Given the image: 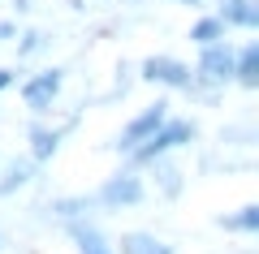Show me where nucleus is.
<instances>
[{
    "mask_svg": "<svg viewBox=\"0 0 259 254\" xmlns=\"http://www.w3.org/2000/svg\"><path fill=\"white\" fill-rule=\"evenodd\" d=\"M194 138H199V125H194V121L168 117L164 125L147 138V142H139L134 151L125 155V168H130V173H147L156 160H164V155H173V151H182V146H190Z\"/></svg>",
    "mask_w": 259,
    "mask_h": 254,
    "instance_id": "obj_1",
    "label": "nucleus"
},
{
    "mask_svg": "<svg viewBox=\"0 0 259 254\" xmlns=\"http://www.w3.org/2000/svg\"><path fill=\"white\" fill-rule=\"evenodd\" d=\"M91 202H95V211H134V207L147 202V181H143L139 173H130V168H117V173L91 194Z\"/></svg>",
    "mask_w": 259,
    "mask_h": 254,
    "instance_id": "obj_2",
    "label": "nucleus"
},
{
    "mask_svg": "<svg viewBox=\"0 0 259 254\" xmlns=\"http://www.w3.org/2000/svg\"><path fill=\"white\" fill-rule=\"evenodd\" d=\"M168 117H173V104H168V99H156V104H147L143 112H134V117H130L125 125H121V134L112 138L108 146H112L117 155H130V151H134L139 142H147V138L156 134V129L164 125Z\"/></svg>",
    "mask_w": 259,
    "mask_h": 254,
    "instance_id": "obj_3",
    "label": "nucleus"
},
{
    "mask_svg": "<svg viewBox=\"0 0 259 254\" xmlns=\"http://www.w3.org/2000/svg\"><path fill=\"white\" fill-rule=\"evenodd\" d=\"M139 78L151 82V86H164V91H186L194 78V69L173 52H151L139 61Z\"/></svg>",
    "mask_w": 259,
    "mask_h": 254,
    "instance_id": "obj_4",
    "label": "nucleus"
},
{
    "mask_svg": "<svg viewBox=\"0 0 259 254\" xmlns=\"http://www.w3.org/2000/svg\"><path fill=\"white\" fill-rule=\"evenodd\" d=\"M61 86H65V69H39V73H30V78L18 82V95L30 108V117L44 121L48 108L56 104V95H61Z\"/></svg>",
    "mask_w": 259,
    "mask_h": 254,
    "instance_id": "obj_5",
    "label": "nucleus"
},
{
    "mask_svg": "<svg viewBox=\"0 0 259 254\" xmlns=\"http://www.w3.org/2000/svg\"><path fill=\"white\" fill-rule=\"evenodd\" d=\"M74 129V121H65V125H48V121H30L26 129V142H30V160L35 164H48L56 151H61V138Z\"/></svg>",
    "mask_w": 259,
    "mask_h": 254,
    "instance_id": "obj_6",
    "label": "nucleus"
},
{
    "mask_svg": "<svg viewBox=\"0 0 259 254\" xmlns=\"http://www.w3.org/2000/svg\"><path fill=\"white\" fill-rule=\"evenodd\" d=\"M65 233H69L78 254H112V241L104 237V228L95 220H74V224H65Z\"/></svg>",
    "mask_w": 259,
    "mask_h": 254,
    "instance_id": "obj_7",
    "label": "nucleus"
},
{
    "mask_svg": "<svg viewBox=\"0 0 259 254\" xmlns=\"http://www.w3.org/2000/svg\"><path fill=\"white\" fill-rule=\"evenodd\" d=\"M216 18L225 22V30H259V0H221Z\"/></svg>",
    "mask_w": 259,
    "mask_h": 254,
    "instance_id": "obj_8",
    "label": "nucleus"
},
{
    "mask_svg": "<svg viewBox=\"0 0 259 254\" xmlns=\"http://www.w3.org/2000/svg\"><path fill=\"white\" fill-rule=\"evenodd\" d=\"M112 254H177V245L173 241H160L156 233L134 228V233H121V241L112 245Z\"/></svg>",
    "mask_w": 259,
    "mask_h": 254,
    "instance_id": "obj_9",
    "label": "nucleus"
},
{
    "mask_svg": "<svg viewBox=\"0 0 259 254\" xmlns=\"http://www.w3.org/2000/svg\"><path fill=\"white\" fill-rule=\"evenodd\" d=\"M147 173L156 177V194H164V198H182V190H186V173H182V164H173V155L156 160Z\"/></svg>",
    "mask_w": 259,
    "mask_h": 254,
    "instance_id": "obj_10",
    "label": "nucleus"
},
{
    "mask_svg": "<svg viewBox=\"0 0 259 254\" xmlns=\"http://www.w3.org/2000/svg\"><path fill=\"white\" fill-rule=\"evenodd\" d=\"M52 220H61V224H74V220H91L95 216V202L91 194H61V198H52Z\"/></svg>",
    "mask_w": 259,
    "mask_h": 254,
    "instance_id": "obj_11",
    "label": "nucleus"
},
{
    "mask_svg": "<svg viewBox=\"0 0 259 254\" xmlns=\"http://www.w3.org/2000/svg\"><path fill=\"white\" fill-rule=\"evenodd\" d=\"M233 86H242V91H259V43H242L238 47Z\"/></svg>",
    "mask_w": 259,
    "mask_h": 254,
    "instance_id": "obj_12",
    "label": "nucleus"
},
{
    "mask_svg": "<svg viewBox=\"0 0 259 254\" xmlns=\"http://www.w3.org/2000/svg\"><path fill=\"white\" fill-rule=\"evenodd\" d=\"M35 173H39V164L30 160H13L5 173H0V198H9V194H18V190H26L30 181H35Z\"/></svg>",
    "mask_w": 259,
    "mask_h": 254,
    "instance_id": "obj_13",
    "label": "nucleus"
},
{
    "mask_svg": "<svg viewBox=\"0 0 259 254\" xmlns=\"http://www.w3.org/2000/svg\"><path fill=\"white\" fill-rule=\"evenodd\" d=\"M216 228H225V233H246V237H255V233H259V202H246V207L229 211V216H216Z\"/></svg>",
    "mask_w": 259,
    "mask_h": 254,
    "instance_id": "obj_14",
    "label": "nucleus"
},
{
    "mask_svg": "<svg viewBox=\"0 0 259 254\" xmlns=\"http://www.w3.org/2000/svg\"><path fill=\"white\" fill-rule=\"evenodd\" d=\"M221 39H229V30H225V22L216 18V13H203V18L190 26V43L194 47H212V43H221Z\"/></svg>",
    "mask_w": 259,
    "mask_h": 254,
    "instance_id": "obj_15",
    "label": "nucleus"
},
{
    "mask_svg": "<svg viewBox=\"0 0 259 254\" xmlns=\"http://www.w3.org/2000/svg\"><path fill=\"white\" fill-rule=\"evenodd\" d=\"M13 43H18V61H30V56H39V52L48 47V35H44L39 26H26V30H18Z\"/></svg>",
    "mask_w": 259,
    "mask_h": 254,
    "instance_id": "obj_16",
    "label": "nucleus"
},
{
    "mask_svg": "<svg viewBox=\"0 0 259 254\" xmlns=\"http://www.w3.org/2000/svg\"><path fill=\"white\" fill-rule=\"evenodd\" d=\"M18 73H22L18 65H0V95H5V91H13V86H18V82H22Z\"/></svg>",
    "mask_w": 259,
    "mask_h": 254,
    "instance_id": "obj_17",
    "label": "nucleus"
},
{
    "mask_svg": "<svg viewBox=\"0 0 259 254\" xmlns=\"http://www.w3.org/2000/svg\"><path fill=\"white\" fill-rule=\"evenodd\" d=\"M18 39V22H0V43H13Z\"/></svg>",
    "mask_w": 259,
    "mask_h": 254,
    "instance_id": "obj_18",
    "label": "nucleus"
},
{
    "mask_svg": "<svg viewBox=\"0 0 259 254\" xmlns=\"http://www.w3.org/2000/svg\"><path fill=\"white\" fill-rule=\"evenodd\" d=\"M168 5H182V9H203V0H168Z\"/></svg>",
    "mask_w": 259,
    "mask_h": 254,
    "instance_id": "obj_19",
    "label": "nucleus"
},
{
    "mask_svg": "<svg viewBox=\"0 0 259 254\" xmlns=\"http://www.w3.org/2000/svg\"><path fill=\"white\" fill-rule=\"evenodd\" d=\"M0 245H5V233H0Z\"/></svg>",
    "mask_w": 259,
    "mask_h": 254,
    "instance_id": "obj_20",
    "label": "nucleus"
}]
</instances>
